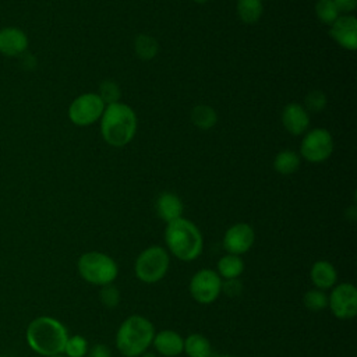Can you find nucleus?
Returning <instances> with one entry per match:
<instances>
[{"label":"nucleus","mask_w":357,"mask_h":357,"mask_svg":"<svg viewBox=\"0 0 357 357\" xmlns=\"http://www.w3.org/2000/svg\"><path fill=\"white\" fill-rule=\"evenodd\" d=\"M105 103L96 92L78 95L68 106V119L78 127L91 126L98 121L105 110Z\"/></svg>","instance_id":"nucleus-8"},{"label":"nucleus","mask_w":357,"mask_h":357,"mask_svg":"<svg viewBox=\"0 0 357 357\" xmlns=\"http://www.w3.org/2000/svg\"><path fill=\"white\" fill-rule=\"evenodd\" d=\"M79 276L95 286H105L113 283L119 275L116 261L100 251H88L82 254L77 262Z\"/></svg>","instance_id":"nucleus-5"},{"label":"nucleus","mask_w":357,"mask_h":357,"mask_svg":"<svg viewBox=\"0 0 357 357\" xmlns=\"http://www.w3.org/2000/svg\"><path fill=\"white\" fill-rule=\"evenodd\" d=\"M342 14H351L357 8V0H333Z\"/></svg>","instance_id":"nucleus-32"},{"label":"nucleus","mask_w":357,"mask_h":357,"mask_svg":"<svg viewBox=\"0 0 357 357\" xmlns=\"http://www.w3.org/2000/svg\"><path fill=\"white\" fill-rule=\"evenodd\" d=\"M155 209L158 216L169 223L172 220H176L178 218L183 216V211H184V205L181 198L170 191H163L158 195L156 202H155Z\"/></svg>","instance_id":"nucleus-15"},{"label":"nucleus","mask_w":357,"mask_h":357,"mask_svg":"<svg viewBox=\"0 0 357 357\" xmlns=\"http://www.w3.org/2000/svg\"><path fill=\"white\" fill-rule=\"evenodd\" d=\"M153 324L142 315L126 318L116 333V347L126 357H139L152 344Z\"/></svg>","instance_id":"nucleus-4"},{"label":"nucleus","mask_w":357,"mask_h":357,"mask_svg":"<svg viewBox=\"0 0 357 357\" xmlns=\"http://www.w3.org/2000/svg\"><path fill=\"white\" fill-rule=\"evenodd\" d=\"M86 356L88 357H112V351L106 344L96 343L91 349H88Z\"/></svg>","instance_id":"nucleus-31"},{"label":"nucleus","mask_w":357,"mask_h":357,"mask_svg":"<svg viewBox=\"0 0 357 357\" xmlns=\"http://www.w3.org/2000/svg\"><path fill=\"white\" fill-rule=\"evenodd\" d=\"M134 50L141 60L148 61V60H152L158 54L159 43L153 36L141 33L134 40Z\"/></svg>","instance_id":"nucleus-23"},{"label":"nucleus","mask_w":357,"mask_h":357,"mask_svg":"<svg viewBox=\"0 0 357 357\" xmlns=\"http://www.w3.org/2000/svg\"><path fill=\"white\" fill-rule=\"evenodd\" d=\"M165 243L169 252L184 262L197 259L204 248L201 230L195 223L183 216L166 223Z\"/></svg>","instance_id":"nucleus-3"},{"label":"nucleus","mask_w":357,"mask_h":357,"mask_svg":"<svg viewBox=\"0 0 357 357\" xmlns=\"http://www.w3.org/2000/svg\"><path fill=\"white\" fill-rule=\"evenodd\" d=\"M216 268L220 279H237L244 272V261L240 255L226 254L219 258Z\"/></svg>","instance_id":"nucleus-19"},{"label":"nucleus","mask_w":357,"mask_h":357,"mask_svg":"<svg viewBox=\"0 0 357 357\" xmlns=\"http://www.w3.org/2000/svg\"><path fill=\"white\" fill-rule=\"evenodd\" d=\"M328 307L339 319H351L357 315V289L351 283H340L332 287L328 296Z\"/></svg>","instance_id":"nucleus-10"},{"label":"nucleus","mask_w":357,"mask_h":357,"mask_svg":"<svg viewBox=\"0 0 357 357\" xmlns=\"http://www.w3.org/2000/svg\"><path fill=\"white\" fill-rule=\"evenodd\" d=\"M121 298L120 290L117 289V286H114L113 283L100 286V291H99V300L100 303L107 307V308H114L119 305Z\"/></svg>","instance_id":"nucleus-28"},{"label":"nucleus","mask_w":357,"mask_h":357,"mask_svg":"<svg viewBox=\"0 0 357 357\" xmlns=\"http://www.w3.org/2000/svg\"><path fill=\"white\" fill-rule=\"evenodd\" d=\"M190 119L197 128L206 131L215 127L218 121V113L215 112L213 107L208 105H197L192 107L190 113Z\"/></svg>","instance_id":"nucleus-21"},{"label":"nucleus","mask_w":357,"mask_h":357,"mask_svg":"<svg viewBox=\"0 0 357 357\" xmlns=\"http://www.w3.org/2000/svg\"><path fill=\"white\" fill-rule=\"evenodd\" d=\"M192 1H195V3H199V4H202V3H206L208 0H192Z\"/></svg>","instance_id":"nucleus-35"},{"label":"nucleus","mask_w":357,"mask_h":357,"mask_svg":"<svg viewBox=\"0 0 357 357\" xmlns=\"http://www.w3.org/2000/svg\"><path fill=\"white\" fill-rule=\"evenodd\" d=\"M326 95L322 91H311L304 99V107L307 112H321L326 107Z\"/></svg>","instance_id":"nucleus-29"},{"label":"nucleus","mask_w":357,"mask_h":357,"mask_svg":"<svg viewBox=\"0 0 357 357\" xmlns=\"http://www.w3.org/2000/svg\"><path fill=\"white\" fill-rule=\"evenodd\" d=\"M335 148L332 134L321 127L308 130L300 142V156L310 163H322L332 155Z\"/></svg>","instance_id":"nucleus-7"},{"label":"nucleus","mask_w":357,"mask_h":357,"mask_svg":"<svg viewBox=\"0 0 357 357\" xmlns=\"http://www.w3.org/2000/svg\"><path fill=\"white\" fill-rule=\"evenodd\" d=\"M315 14L317 18L326 25L333 24L342 15L333 0H318L315 3Z\"/></svg>","instance_id":"nucleus-24"},{"label":"nucleus","mask_w":357,"mask_h":357,"mask_svg":"<svg viewBox=\"0 0 357 357\" xmlns=\"http://www.w3.org/2000/svg\"><path fill=\"white\" fill-rule=\"evenodd\" d=\"M99 95V98L103 100L105 105H112L116 102H120V86L112 81V79H106L103 82H100L99 85V91L96 92Z\"/></svg>","instance_id":"nucleus-27"},{"label":"nucleus","mask_w":357,"mask_h":357,"mask_svg":"<svg viewBox=\"0 0 357 357\" xmlns=\"http://www.w3.org/2000/svg\"><path fill=\"white\" fill-rule=\"evenodd\" d=\"M236 11L244 24L257 22L264 13L262 0H237Z\"/></svg>","instance_id":"nucleus-22"},{"label":"nucleus","mask_w":357,"mask_h":357,"mask_svg":"<svg viewBox=\"0 0 357 357\" xmlns=\"http://www.w3.org/2000/svg\"><path fill=\"white\" fill-rule=\"evenodd\" d=\"M243 290V284L241 282L237 279H226V280H222V291L226 293L227 296L230 297H234V296H238Z\"/></svg>","instance_id":"nucleus-30"},{"label":"nucleus","mask_w":357,"mask_h":357,"mask_svg":"<svg viewBox=\"0 0 357 357\" xmlns=\"http://www.w3.org/2000/svg\"><path fill=\"white\" fill-rule=\"evenodd\" d=\"M329 36L343 49L356 50L357 47V20L353 14H342L329 25Z\"/></svg>","instance_id":"nucleus-12"},{"label":"nucleus","mask_w":357,"mask_h":357,"mask_svg":"<svg viewBox=\"0 0 357 357\" xmlns=\"http://www.w3.org/2000/svg\"><path fill=\"white\" fill-rule=\"evenodd\" d=\"M303 303L307 310L312 312H319L328 307V294L324 290L311 289L304 294Z\"/></svg>","instance_id":"nucleus-25"},{"label":"nucleus","mask_w":357,"mask_h":357,"mask_svg":"<svg viewBox=\"0 0 357 357\" xmlns=\"http://www.w3.org/2000/svg\"><path fill=\"white\" fill-rule=\"evenodd\" d=\"M170 255L166 248L160 245H151L141 251L135 259V276L148 284L156 283L165 278L169 271Z\"/></svg>","instance_id":"nucleus-6"},{"label":"nucleus","mask_w":357,"mask_h":357,"mask_svg":"<svg viewBox=\"0 0 357 357\" xmlns=\"http://www.w3.org/2000/svg\"><path fill=\"white\" fill-rule=\"evenodd\" d=\"M139 357H156L153 353H149V351H145V353H142Z\"/></svg>","instance_id":"nucleus-34"},{"label":"nucleus","mask_w":357,"mask_h":357,"mask_svg":"<svg viewBox=\"0 0 357 357\" xmlns=\"http://www.w3.org/2000/svg\"><path fill=\"white\" fill-rule=\"evenodd\" d=\"M88 349V340L81 335H74L68 336L63 353L66 357H85Z\"/></svg>","instance_id":"nucleus-26"},{"label":"nucleus","mask_w":357,"mask_h":357,"mask_svg":"<svg viewBox=\"0 0 357 357\" xmlns=\"http://www.w3.org/2000/svg\"><path fill=\"white\" fill-rule=\"evenodd\" d=\"M310 278L315 289L325 291L328 289H332L336 284L337 272L331 262L319 259L312 264L310 271Z\"/></svg>","instance_id":"nucleus-17"},{"label":"nucleus","mask_w":357,"mask_h":357,"mask_svg":"<svg viewBox=\"0 0 357 357\" xmlns=\"http://www.w3.org/2000/svg\"><path fill=\"white\" fill-rule=\"evenodd\" d=\"M100 134L106 144L124 146L132 141L137 132V114L123 102L106 105L100 116Z\"/></svg>","instance_id":"nucleus-2"},{"label":"nucleus","mask_w":357,"mask_h":357,"mask_svg":"<svg viewBox=\"0 0 357 357\" xmlns=\"http://www.w3.org/2000/svg\"><path fill=\"white\" fill-rule=\"evenodd\" d=\"M152 344L160 356L176 357L183 353L184 339L176 331L165 329V331L155 333Z\"/></svg>","instance_id":"nucleus-16"},{"label":"nucleus","mask_w":357,"mask_h":357,"mask_svg":"<svg viewBox=\"0 0 357 357\" xmlns=\"http://www.w3.org/2000/svg\"><path fill=\"white\" fill-rule=\"evenodd\" d=\"M222 293V279L212 269H199L190 280V294L199 304L213 303Z\"/></svg>","instance_id":"nucleus-9"},{"label":"nucleus","mask_w":357,"mask_h":357,"mask_svg":"<svg viewBox=\"0 0 357 357\" xmlns=\"http://www.w3.org/2000/svg\"><path fill=\"white\" fill-rule=\"evenodd\" d=\"M255 241V231L248 223L231 225L223 236V248L227 254L241 255L245 254Z\"/></svg>","instance_id":"nucleus-11"},{"label":"nucleus","mask_w":357,"mask_h":357,"mask_svg":"<svg viewBox=\"0 0 357 357\" xmlns=\"http://www.w3.org/2000/svg\"><path fill=\"white\" fill-rule=\"evenodd\" d=\"M29 45L26 33L17 26L0 28V54L17 57L26 52Z\"/></svg>","instance_id":"nucleus-14"},{"label":"nucleus","mask_w":357,"mask_h":357,"mask_svg":"<svg viewBox=\"0 0 357 357\" xmlns=\"http://www.w3.org/2000/svg\"><path fill=\"white\" fill-rule=\"evenodd\" d=\"M282 124L291 135H301L310 128V113L301 103H287L282 110Z\"/></svg>","instance_id":"nucleus-13"},{"label":"nucleus","mask_w":357,"mask_h":357,"mask_svg":"<svg viewBox=\"0 0 357 357\" xmlns=\"http://www.w3.org/2000/svg\"><path fill=\"white\" fill-rule=\"evenodd\" d=\"M25 339L31 350L39 356L53 357L63 354L68 332L59 319L49 315H40L28 324Z\"/></svg>","instance_id":"nucleus-1"},{"label":"nucleus","mask_w":357,"mask_h":357,"mask_svg":"<svg viewBox=\"0 0 357 357\" xmlns=\"http://www.w3.org/2000/svg\"><path fill=\"white\" fill-rule=\"evenodd\" d=\"M53 357H64V356H61V354H60V356H53Z\"/></svg>","instance_id":"nucleus-36"},{"label":"nucleus","mask_w":357,"mask_h":357,"mask_svg":"<svg viewBox=\"0 0 357 357\" xmlns=\"http://www.w3.org/2000/svg\"><path fill=\"white\" fill-rule=\"evenodd\" d=\"M300 165L301 156L291 149H283L278 152L273 159V169L282 176L294 174L300 169Z\"/></svg>","instance_id":"nucleus-18"},{"label":"nucleus","mask_w":357,"mask_h":357,"mask_svg":"<svg viewBox=\"0 0 357 357\" xmlns=\"http://www.w3.org/2000/svg\"><path fill=\"white\" fill-rule=\"evenodd\" d=\"M209 357H234V356H230V354H220V353H212Z\"/></svg>","instance_id":"nucleus-33"},{"label":"nucleus","mask_w":357,"mask_h":357,"mask_svg":"<svg viewBox=\"0 0 357 357\" xmlns=\"http://www.w3.org/2000/svg\"><path fill=\"white\" fill-rule=\"evenodd\" d=\"M183 351L188 357H209L212 351V344L208 337L201 333H191L184 339Z\"/></svg>","instance_id":"nucleus-20"}]
</instances>
